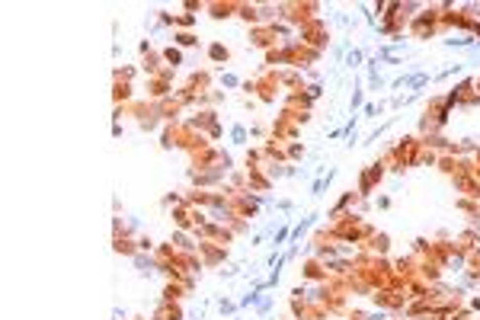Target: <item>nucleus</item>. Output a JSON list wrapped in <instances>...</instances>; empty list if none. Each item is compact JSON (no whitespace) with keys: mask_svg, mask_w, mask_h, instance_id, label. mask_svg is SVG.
<instances>
[{"mask_svg":"<svg viewBox=\"0 0 480 320\" xmlns=\"http://www.w3.org/2000/svg\"><path fill=\"white\" fill-rule=\"evenodd\" d=\"M221 84H224V87H237V84H240V80H237V77H234V74H224V77H221Z\"/></svg>","mask_w":480,"mask_h":320,"instance_id":"1a4fd4ad","label":"nucleus"},{"mask_svg":"<svg viewBox=\"0 0 480 320\" xmlns=\"http://www.w3.org/2000/svg\"><path fill=\"white\" fill-rule=\"evenodd\" d=\"M231 10H234V3H212V16H215V19L231 16Z\"/></svg>","mask_w":480,"mask_h":320,"instance_id":"7ed1b4c3","label":"nucleus"},{"mask_svg":"<svg viewBox=\"0 0 480 320\" xmlns=\"http://www.w3.org/2000/svg\"><path fill=\"white\" fill-rule=\"evenodd\" d=\"M359 106H362V87H355V90H352V103H349V109L355 112Z\"/></svg>","mask_w":480,"mask_h":320,"instance_id":"0eeeda50","label":"nucleus"},{"mask_svg":"<svg viewBox=\"0 0 480 320\" xmlns=\"http://www.w3.org/2000/svg\"><path fill=\"white\" fill-rule=\"evenodd\" d=\"M164 58H167V61H170V64H173V67H176V64H182V54H179L176 48H167V51H164Z\"/></svg>","mask_w":480,"mask_h":320,"instance_id":"423d86ee","label":"nucleus"},{"mask_svg":"<svg viewBox=\"0 0 480 320\" xmlns=\"http://www.w3.org/2000/svg\"><path fill=\"white\" fill-rule=\"evenodd\" d=\"M176 42H179V45H195V36H192V32H179Z\"/></svg>","mask_w":480,"mask_h":320,"instance_id":"6e6552de","label":"nucleus"},{"mask_svg":"<svg viewBox=\"0 0 480 320\" xmlns=\"http://www.w3.org/2000/svg\"><path fill=\"white\" fill-rule=\"evenodd\" d=\"M208 58H212V61H227V58H231V51H227L221 42H215V45H208Z\"/></svg>","mask_w":480,"mask_h":320,"instance_id":"f03ea898","label":"nucleus"},{"mask_svg":"<svg viewBox=\"0 0 480 320\" xmlns=\"http://www.w3.org/2000/svg\"><path fill=\"white\" fill-rule=\"evenodd\" d=\"M471 304H474V308H477V311H480V298H474V301H471Z\"/></svg>","mask_w":480,"mask_h":320,"instance_id":"9d476101","label":"nucleus"},{"mask_svg":"<svg viewBox=\"0 0 480 320\" xmlns=\"http://www.w3.org/2000/svg\"><path fill=\"white\" fill-rule=\"evenodd\" d=\"M362 54H365L362 48H352V51H349V54H346V67H359V61H362Z\"/></svg>","mask_w":480,"mask_h":320,"instance_id":"39448f33","label":"nucleus"},{"mask_svg":"<svg viewBox=\"0 0 480 320\" xmlns=\"http://www.w3.org/2000/svg\"><path fill=\"white\" fill-rule=\"evenodd\" d=\"M247 128H243V125H234L231 128V141H234V144H247Z\"/></svg>","mask_w":480,"mask_h":320,"instance_id":"20e7f679","label":"nucleus"},{"mask_svg":"<svg viewBox=\"0 0 480 320\" xmlns=\"http://www.w3.org/2000/svg\"><path fill=\"white\" fill-rule=\"evenodd\" d=\"M381 176H384L381 163H371V167L362 173V180H359V195H368V192H371V186H375V183L381 180Z\"/></svg>","mask_w":480,"mask_h":320,"instance_id":"f257e3e1","label":"nucleus"}]
</instances>
